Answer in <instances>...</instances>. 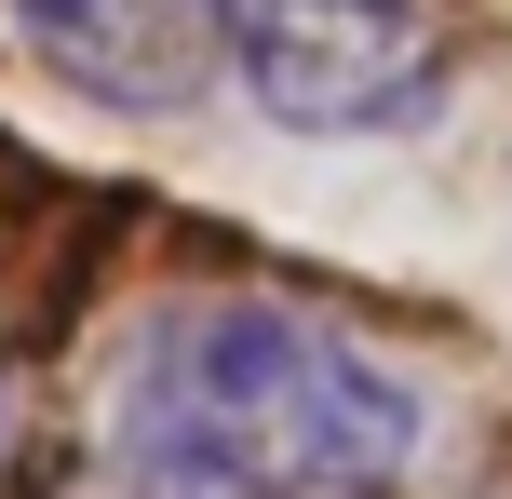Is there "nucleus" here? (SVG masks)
Returning <instances> with one entry per match:
<instances>
[{
  "instance_id": "nucleus-2",
  "label": "nucleus",
  "mask_w": 512,
  "mask_h": 499,
  "mask_svg": "<svg viewBox=\"0 0 512 499\" xmlns=\"http://www.w3.org/2000/svg\"><path fill=\"white\" fill-rule=\"evenodd\" d=\"M230 81L283 135H405L459 81L445 0H230Z\"/></svg>"
},
{
  "instance_id": "nucleus-1",
  "label": "nucleus",
  "mask_w": 512,
  "mask_h": 499,
  "mask_svg": "<svg viewBox=\"0 0 512 499\" xmlns=\"http://www.w3.org/2000/svg\"><path fill=\"white\" fill-rule=\"evenodd\" d=\"M445 405L310 297H176L108 378V473L149 499H418Z\"/></svg>"
},
{
  "instance_id": "nucleus-3",
  "label": "nucleus",
  "mask_w": 512,
  "mask_h": 499,
  "mask_svg": "<svg viewBox=\"0 0 512 499\" xmlns=\"http://www.w3.org/2000/svg\"><path fill=\"white\" fill-rule=\"evenodd\" d=\"M0 14H14V41L41 54L68 95L135 108V122L189 108L230 68V0H0Z\"/></svg>"
},
{
  "instance_id": "nucleus-4",
  "label": "nucleus",
  "mask_w": 512,
  "mask_h": 499,
  "mask_svg": "<svg viewBox=\"0 0 512 499\" xmlns=\"http://www.w3.org/2000/svg\"><path fill=\"white\" fill-rule=\"evenodd\" d=\"M27 473H41V378L0 365V499H27Z\"/></svg>"
}]
</instances>
